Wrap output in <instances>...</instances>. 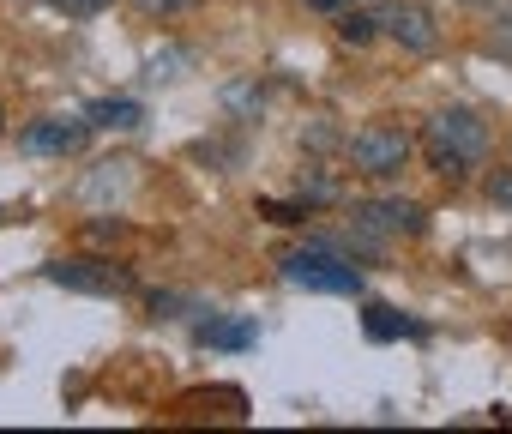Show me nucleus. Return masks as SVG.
Masks as SVG:
<instances>
[{"label": "nucleus", "mask_w": 512, "mask_h": 434, "mask_svg": "<svg viewBox=\"0 0 512 434\" xmlns=\"http://www.w3.org/2000/svg\"><path fill=\"white\" fill-rule=\"evenodd\" d=\"M422 157H428V169L434 175H446V181H464L482 157H488V121L476 115V109H440L428 127H422Z\"/></svg>", "instance_id": "obj_1"}, {"label": "nucleus", "mask_w": 512, "mask_h": 434, "mask_svg": "<svg viewBox=\"0 0 512 434\" xmlns=\"http://www.w3.org/2000/svg\"><path fill=\"white\" fill-rule=\"evenodd\" d=\"M284 278L296 284V290H320V296H350L362 278H356V260H344L338 248H326V242H314V248H302V254H284Z\"/></svg>", "instance_id": "obj_2"}, {"label": "nucleus", "mask_w": 512, "mask_h": 434, "mask_svg": "<svg viewBox=\"0 0 512 434\" xmlns=\"http://www.w3.org/2000/svg\"><path fill=\"white\" fill-rule=\"evenodd\" d=\"M410 157H416V139L404 133V127H386V121H374V127H362L356 139H350V163L362 169V175H398V169H410Z\"/></svg>", "instance_id": "obj_3"}, {"label": "nucleus", "mask_w": 512, "mask_h": 434, "mask_svg": "<svg viewBox=\"0 0 512 434\" xmlns=\"http://www.w3.org/2000/svg\"><path fill=\"white\" fill-rule=\"evenodd\" d=\"M356 230H368V236H422L428 211L416 199H362L356 205Z\"/></svg>", "instance_id": "obj_4"}, {"label": "nucleus", "mask_w": 512, "mask_h": 434, "mask_svg": "<svg viewBox=\"0 0 512 434\" xmlns=\"http://www.w3.org/2000/svg\"><path fill=\"white\" fill-rule=\"evenodd\" d=\"M380 31H386L392 43H404L410 55L440 49V25H434L428 7H416V0H398V7H386V13H380Z\"/></svg>", "instance_id": "obj_5"}, {"label": "nucleus", "mask_w": 512, "mask_h": 434, "mask_svg": "<svg viewBox=\"0 0 512 434\" xmlns=\"http://www.w3.org/2000/svg\"><path fill=\"white\" fill-rule=\"evenodd\" d=\"M133 169H139V163H127V157L97 163V169L79 181V199H85V205H115V199H127V193H133V181H139Z\"/></svg>", "instance_id": "obj_6"}, {"label": "nucleus", "mask_w": 512, "mask_h": 434, "mask_svg": "<svg viewBox=\"0 0 512 434\" xmlns=\"http://www.w3.org/2000/svg\"><path fill=\"white\" fill-rule=\"evenodd\" d=\"M85 133H91V121H79V115H49V121L25 127L19 145H25V151H79Z\"/></svg>", "instance_id": "obj_7"}, {"label": "nucleus", "mask_w": 512, "mask_h": 434, "mask_svg": "<svg viewBox=\"0 0 512 434\" xmlns=\"http://www.w3.org/2000/svg\"><path fill=\"white\" fill-rule=\"evenodd\" d=\"M49 278L55 284H67V290H85V296H109V290H121L127 278L115 272V266H103V260H55L49 266Z\"/></svg>", "instance_id": "obj_8"}, {"label": "nucleus", "mask_w": 512, "mask_h": 434, "mask_svg": "<svg viewBox=\"0 0 512 434\" xmlns=\"http://www.w3.org/2000/svg\"><path fill=\"white\" fill-rule=\"evenodd\" d=\"M91 121H97V127H121V133H127V127H139V121H145V109H139L133 97H109V103H91Z\"/></svg>", "instance_id": "obj_9"}, {"label": "nucleus", "mask_w": 512, "mask_h": 434, "mask_svg": "<svg viewBox=\"0 0 512 434\" xmlns=\"http://www.w3.org/2000/svg\"><path fill=\"white\" fill-rule=\"evenodd\" d=\"M338 37L356 43V49L374 43V37H380V13H356V7H344V13H338Z\"/></svg>", "instance_id": "obj_10"}, {"label": "nucleus", "mask_w": 512, "mask_h": 434, "mask_svg": "<svg viewBox=\"0 0 512 434\" xmlns=\"http://www.w3.org/2000/svg\"><path fill=\"white\" fill-rule=\"evenodd\" d=\"M199 344H223V350H241V344H253V326H223V320H205V326H199Z\"/></svg>", "instance_id": "obj_11"}, {"label": "nucleus", "mask_w": 512, "mask_h": 434, "mask_svg": "<svg viewBox=\"0 0 512 434\" xmlns=\"http://www.w3.org/2000/svg\"><path fill=\"white\" fill-rule=\"evenodd\" d=\"M404 332H410V326L398 320V308H380V302L368 308V338H404Z\"/></svg>", "instance_id": "obj_12"}, {"label": "nucleus", "mask_w": 512, "mask_h": 434, "mask_svg": "<svg viewBox=\"0 0 512 434\" xmlns=\"http://www.w3.org/2000/svg\"><path fill=\"white\" fill-rule=\"evenodd\" d=\"M488 49L512 67V19H494V31H488Z\"/></svg>", "instance_id": "obj_13"}, {"label": "nucleus", "mask_w": 512, "mask_h": 434, "mask_svg": "<svg viewBox=\"0 0 512 434\" xmlns=\"http://www.w3.org/2000/svg\"><path fill=\"white\" fill-rule=\"evenodd\" d=\"M49 7H55V13H73V19H97L109 0H49Z\"/></svg>", "instance_id": "obj_14"}, {"label": "nucleus", "mask_w": 512, "mask_h": 434, "mask_svg": "<svg viewBox=\"0 0 512 434\" xmlns=\"http://www.w3.org/2000/svg\"><path fill=\"white\" fill-rule=\"evenodd\" d=\"M488 199L512 211V169H500V175H488Z\"/></svg>", "instance_id": "obj_15"}, {"label": "nucleus", "mask_w": 512, "mask_h": 434, "mask_svg": "<svg viewBox=\"0 0 512 434\" xmlns=\"http://www.w3.org/2000/svg\"><path fill=\"white\" fill-rule=\"evenodd\" d=\"M260 211L272 217V224H302V217H308V211H296V205H278V199H266Z\"/></svg>", "instance_id": "obj_16"}, {"label": "nucleus", "mask_w": 512, "mask_h": 434, "mask_svg": "<svg viewBox=\"0 0 512 434\" xmlns=\"http://www.w3.org/2000/svg\"><path fill=\"white\" fill-rule=\"evenodd\" d=\"M145 13H181V7H193V0H139Z\"/></svg>", "instance_id": "obj_17"}, {"label": "nucleus", "mask_w": 512, "mask_h": 434, "mask_svg": "<svg viewBox=\"0 0 512 434\" xmlns=\"http://www.w3.org/2000/svg\"><path fill=\"white\" fill-rule=\"evenodd\" d=\"M314 13H344V7H356V0H308Z\"/></svg>", "instance_id": "obj_18"}]
</instances>
